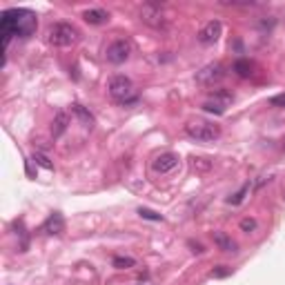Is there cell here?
<instances>
[{"label": "cell", "mask_w": 285, "mask_h": 285, "mask_svg": "<svg viewBox=\"0 0 285 285\" xmlns=\"http://www.w3.org/2000/svg\"><path fill=\"white\" fill-rule=\"evenodd\" d=\"M38 27L36 14L29 9H7L0 18V36H3V49L9 47L11 38H29Z\"/></svg>", "instance_id": "6da1fadb"}, {"label": "cell", "mask_w": 285, "mask_h": 285, "mask_svg": "<svg viewBox=\"0 0 285 285\" xmlns=\"http://www.w3.org/2000/svg\"><path fill=\"white\" fill-rule=\"evenodd\" d=\"M185 134L192 141L198 143H212L221 136V127L210 120H192L185 125Z\"/></svg>", "instance_id": "7a4b0ae2"}, {"label": "cell", "mask_w": 285, "mask_h": 285, "mask_svg": "<svg viewBox=\"0 0 285 285\" xmlns=\"http://www.w3.org/2000/svg\"><path fill=\"white\" fill-rule=\"evenodd\" d=\"M47 40L54 45V47H69L78 40V29L69 22H56V25L49 27Z\"/></svg>", "instance_id": "3957f363"}, {"label": "cell", "mask_w": 285, "mask_h": 285, "mask_svg": "<svg viewBox=\"0 0 285 285\" xmlns=\"http://www.w3.org/2000/svg\"><path fill=\"white\" fill-rule=\"evenodd\" d=\"M109 96L116 100V103H123V105H127V103H132L134 98V83L130 80L127 76H114L109 80Z\"/></svg>", "instance_id": "277c9868"}, {"label": "cell", "mask_w": 285, "mask_h": 285, "mask_svg": "<svg viewBox=\"0 0 285 285\" xmlns=\"http://www.w3.org/2000/svg\"><path fill=\"white\" fill-rule=\"evenodd\" d=\"M165 7L158 3H147L141 9V20L145 25L154 27V29H167V18H165Z\"/></svg>", "instance_id": "5b68a950"}, {"label": "cell", "mask_w": 285, "mask_h": 285, "mask_svg": "<svg viewBox=\"0 0 285 285\" xmlns=\"http://www.w3.org/2000/svg\"><path fill=\"white\" fill-rule=\"evenodd\" d=\"M130 54H132V43L127 40V38H118V40H114L107 47L105 58H107V63H111V65H123L130 58Z\"/></svg>", "instance_id": "8992f818"}, {"label": "cell", "mask_w": 285, "mask_h": 285, "mask_svg": "<svg viewBox=\"0 0 285 285\" xmlns=\"http://www.w3.org/2000/svg\"><path fill=\"white\" fill-rule=\"evenodd\" d=\"M232 103V94L230 92H223V89H219V92H214L210 96V100H205L203 103V109L210 111V114H225V107Z\"/></svg>", "instance_id": "52a82bcc"}, {"label": "cell", "mask_w": 285, "mask_h": 285, "mask_svg": "<svg viewBox=\"0 0 285 285\" xmlns=\"http://www.w3.org/2000/svg\"><path fill=\"white\" fill-rule=\"evenodd\" d=\"M223 76H225V69H223L221 63H210L205 65L203 69L196 74V80L200 83V85H214V83H221Z\"/></svg>", "instance_id": "ba28073f"}, {"label": "cell", "mask_w": 285, "mask_h": 285, "mask_svg": "<svg viewBox=\"0 0 285 285\" xmlns=\"http://www.w3.org/2000/svg\"><path fill=\"white\" fill-rule=\"evenodd\" d=\"M178 156L174 152H165L160 156H156L154 163H152V170L156 172V174H170V172H174L178 167Z\"/></svg>", "instance_id": "9c48e42d"}, {"label": "cell", "mask_w": 285, "mask_h": 285, "mask_svg": "<svg viewBox=\"0 0 285 285\" xmlns=\"http://www.w3.org/2000/svg\"><path fill=\"white\" fill-rule=\"evenodd\" d=\"M221 29L223 27H221L219 20H210L208 25L198 31V43L200 45H214L216 40H219V36H221Z\"/></svg>", "instance_id": "30bf717a"}, {"label": "cell", "mask_w": 285, "mask_h": 285, "mask_svg": "<svg viewBox=\"0 0 285 285\" xmlns=\"http://www.w3.org/2000/svg\"><path fill=\"white\" fill-rule=\"evenodd\" d=\"M40 230H43L45 234H60V232H65V219H63V214L54 212V214L43 223Z\"/></svg>", "instance_id": "8fae6325"}, {"label": "cell", "mask_w": 285, "mask_h": 285, "mask_svg": "<svg viewBox=\"0 0 285 285\" xmlns=\"http://www.w3.org/2000/svg\"><path fill=\"white\" fill-rule=\"evenodd\" d=\"M83 18L89 25H105V22L109 20V14L105 9H87L85 14H83Z\"/></svg>", "instance_id": "7c38bea8"}, {"label": "cell", "mask_w": 285, "mask_h": 285, "mask_svg": "<svg viewBox=\"0 0 285 285\" xmlns=\"http://www.w3.org/2000/svg\"><path fill=\"white\" fill-rule=\"evenodd\" d=\"M67 125H69V118H67V114H65V111H58V114H56V118H54V125H52L54 138L63 136L65 130H67Z\"/></svg>", "instance_id": "4fadbf2b"}, {"label": "cell", "mask_w": 285, "mask_h": 285, "mask_svg": "<svg viewBox=\"0 0 285 285\" xmlns=\"http://www.w3.org/2000/svg\"><path fill=\"white\" fill-rule=\"evenodd\" d=\"M214 243L219 245L223 252H236V243L232 241V236H227L223 232H214Z\"/></svg>", "instance_id": "5bb4252c"}, {"label": "cell", "mask_w": 285, "mask_h": 285, "mask_svg": "<svg viewBox=\"0 0 285 285\" xmlns=\"http://www.w3.org/2000/svg\"><path fill=\"white\" fill-rule=\"evenodd\" d=\"M71 111H74L78 118H80V123L87 127V130H92V127H94V116L89 114V111H87L85 107H83L80 103H74V105H71Z\"/></svg>", "instance_id": "9a60e30c"}, {"label": "cell", "mask_w": 285, "mask_h": 285, "mask_svg": "<svg viewBox=\"0 0 285 285\" xmlns=\"http://www.w3.org/2000/svg\"><path fill=\"white\" fill-rule=\"evenodd\" d=\"M234 71H236L241 78H250L252 76V63L245 58H238L236 63H234Z\"/></svg>", "instance_id": "2e32d148"}, {"label": "cell", "mask_w": 285, "mask_h": 285, "mask_svg": "<svg viewBox=\"0 0 285 285\" xmlns=\"http://www.w3.org/2000/svg\"><path fill=\"white\" fill-rule=\"evenodd\" d=\"M111 263H114L116 270H130V267L136 265V261H134L132 256H114V261H111Z\"/></svg>", "instance_id": "e0dca14e"}, {"label": "cell", "mask_w": 285, "mask_h": 285, "mask_svg": "<svg viewBox=\"0 0 285 285\" xmlns=\"http://www.w3.org/2000/svg\"><path fill=\"white\" fill-rule=\"evenodd\" d=\"M248 192H250V185H243L236 194H234V196L227 198V203H230V205H241V203H243V198H245V194H248Z\"/></svg>", "instance_id": "ac0fdd59"}, {"label": "cell", "mask_w": 285, "mask_h": 285, "mask_svg": "<svg viewBox=\"0 0 285 285\" xmlns=\"http://www.w3.org/2000/svg\"><path fill=\"white\" fill-rule=\"evenodd\" d=\"M138 214H141L143 219H149V221H163V216L156 214V212H152V210H147V208H141L138 210Z\"/></svg>", "instance_id": "d6986e66"}, {"label": "cell", "mask_w": 285, "mask_h": 285, "mask_svg": "<svg viewBox=\"0 0 285 285\" xmlns=\"http://www.w3.org/2000/svg\"><path fill=\"white\" fill-rule=\"evenodd\" d=\"M33 160H38V165H43L45 170H54V165L47 160V156H43V154H33Z\"/></svg>", "instance_id": "ffe728a7"}, {"label": "cell", "mask_w": 285, "mask_h": 285, "mask_svg": "<svg viewBox=\"0 0 285 285\" xmlns=\"http://www.w3.org/2000/svg\"><path fill=\"white\" fill-rule=\"evenodd\" d=\"M241 230H243V232L256 230V221H254V219H243V221H241Z\"/></svg>", "instance_id": "44dd1931"}, {"label": "cell", "mask_w": 285, "mask_h": 285, "mask_svg": "<svg viewBox=\"0 0 285 285\" xmlns=\"http://www.w3.org/2000/svg\"><path fill=\"white\" fill-rule=\"evenodd\" d=\"M270 103H272V105H285V94H281V96H274V98L270 100Z\"/></svg>", "instance_id": "7402d4cb"}, {"label": "cell", "mask_w": 285, "mask_h": 285, "mask_svg": "<svg viewBox=\"0 0 285 285\" xmlns=\"http://www.w3.org/2000/svg\"><path fill=\"white\" fill-rule=\"evenodd\" d=\"M227 274H230V270H223V267L221 270H212V276H227Z\"/></svg>", "instance_id": "603a6c76"}]
</instances>
